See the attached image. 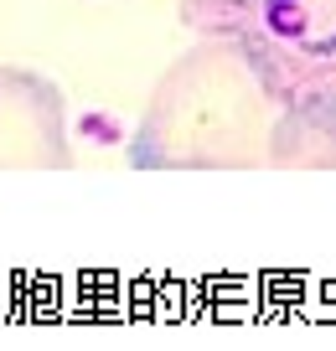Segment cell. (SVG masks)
<instances>
[{"label":"cell","instance_id":"6da1fadb","mask_svg":"<svg viewBox=\"0 0 336 351\" xmlns=\"http://www.w3.org/2000/svg\"><path fill=\"white\" fill-rule=\"evenodd\" d=\"M280 104L228 36H202L155 83L130 134L135 171H243L269 160Z\"/></svg>","mask_w":336,"mask_h":351},{"label":"cell","instance_id":"7a4b0ae2","mask_svg":"<svg viewBox=\"0 0 336 351\" xmlns=\"http://www.w3.org/2000/svg\"><path fill=\"white\" fill-rule=\"evenodd\" d=\"M197 36H228L280 109L336 119V0H181Z\"/></svg>","mask_w":336,"mask_h":351},{"label":"cell","instance_id":"3957f363","mask_svg":"<svg viewBox=\"0 0 336 351\" xmlns=\"http://www.w3.org/2000/svg\"><path fill=\"white\" fill-rule=\"evenodd\" d=\"M0 165H73L63 93L26 67H0Z\"/></svg>","mask_w":336,"mask_h":351},{"label":"cell","instance_id":"277c9868","mask_svg":"<svg viewBox=\"0 0 336 351\" xmlns=\"http://www.w3.org/2000/svg\"><path fill=\"white\" fill-rule=\"evenodd\" d=\"M284 171H336V119L280 109L269 130V160Z\"/></svg>","mask_w":336,"mask_h":351}]
</instances>
